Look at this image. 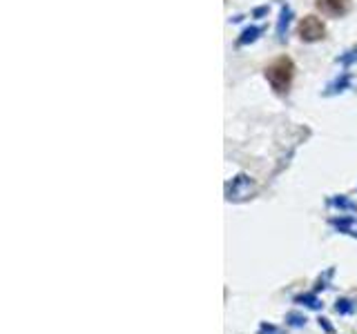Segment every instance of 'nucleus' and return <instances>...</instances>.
I'll list each match as a JSON object with an SVG mask.
<instances>
[{
  "label": "nucleus",
  "instance_id": "nucleus-6",
  "mask_svg": "<svg viewBox=\"0 0 357 334\" xmlns=\"http://www.w3.org/2000/svg\"><path fill=\"white\" fill-rule=\"evenodd\" d=\"M349 83H351V81H349V76H344L342 81L328 85V89H326L324 94H326V96H333V94H337V92H344V87H349Z\"/></svg>",
  "mask_w": 357,
  "mask_h": 334
},
{
  "label": "nucleus",
  "instance_id": "nucleus-3",
  "mask_svg": "<svg viewBox=\"0 0 357 334\" xmlns=\"http://www.w3.org/2000/svg\"><path fill=\"white\" fill-rule=\"evenodd\" d=\"M315 7L328 18H342L351 11L353 0H315Z\"/></svg>",
  "mask_w": 357,
  "mask_h": 334
},
{
  "label": "nucleus",
  "instance_id": "nucleus-5",
  "mask_svg": "<svg viewBox=\"0 0 357 334\" xmlns=\"http://www.w3.org/2000/svg\"><path fill=\"white\" fill-rule=\"evenodd\" d=\"M261 31H264L261 27H250V29H245L237 42H239V45H248V42H252V40L259 38V33H261Z\"/></svg>",
  "mask_w": 357,
  "mask_h": 334
},
{
  "label": "nucleus",
  "instance_id": "nucleus-1",
  "mask_svg": "<svg viewBox=\"0 0 357 334\" xmlns=\"http://www.w3.org/2000/svg\"><path fill=\"white\" fill-rule=\"evenodd\" d=\"M266 81L271 83V87L275 89V94L286 96L290 92V85H293L295 78V63L288 56H277L273 63L266 65L264 70Z\"/></svg>",
  "mask_w": 357,
  "mask_h": 334
},
{
  "label": "nucleus",
  "instance_id": "nucleus-2",
  "mask_svg": "<svg viewBox=\"0 0 357 334\" xmlns=\"http://www.w3.org/2000/svg\"><path fill=\"white\" fill-rule=\"evenodd\" d=\"M297 36L304 42H319L326 38V25L317 16H304L297 25Z\"/></svg>",
  "mask_w": 357,
  "mask_h": 334
},
{
  "label": "nucleus",
  "instance_id": "nucleus-4",
  "mask_svg": "<svg viewBox=\"0 0 357 334\" xmlns=\"http://www.w3.org/2000/svg\"><path fill=\"white\" fill-rule=\"evenodd\" d=\"M288 22H290V9L288 7H282V18H279V25H277L279 40H284V31L288 29Z\"/></svg>",
  "mask_w": 357,
  "mask_h": 334
},
{
  "label": "nucleus",
  "instance_id": "nucleus-7",
  "mask_svg": "<svg viewBox=\"0 0 357 334\" xmlns=\"http://www.w3.org/2000/svg\"><path fill=\"white\" fill-rule=\"evenodd\" d=\"M349 56H342L340 58V63H344V65H349V63H353L355 58H357V49H351V51H346Z\"/></svg>",
  "mask_w": 357,
  "mask_h": 334
}]
</instances>
